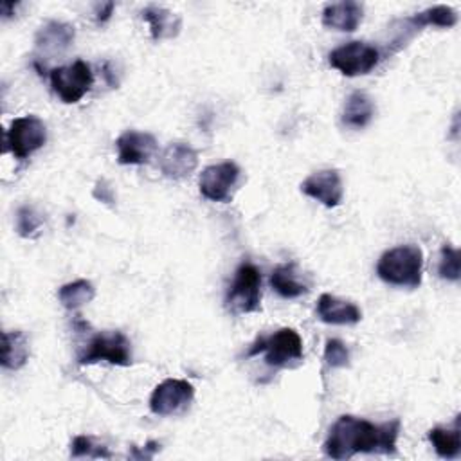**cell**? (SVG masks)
Masks as SVG:
<instances>
[{"mask_svg":"<svg viewBox=\"0 0 461 461\" xmlns=\"http://www.w3.org/2000/svg\"><path fill=\"white\" fill-rule=\"evenodd\" d=\"M400 420L375 425L367 420L344 414L330 427L324 452L331 459H349L355 454H394Z\"/></svg>","mask_w":461,"mask_h":461,"instance_id":"cell-1","label":"cell"},{"mask_svg":"<svg viewBox=\"0 0 461 461\" xmlns=\"http://www.w3.org/2000/svg\"><path fill=\"white\" fill-rule=\"evenodd\" d=\"M423 272V252L418 245H398L385 250L378 263L376 274L382 281L394 286L418 288Z\"/></svg>","mask_w":461,"mask_h":461,"instance_id":"cell-2","label":"cell"},{"mask_svg":"<svg viewBox=\"0 0 461 461\" xmlns=\"http://www.w3.org/2000/svg\"><path fill=\"white\" fill-rule=\"evenodd\" d=\"M261 274L250 261L241 263L227 292V306L234 313H252L259 310L261 301Z\"/></svg>","mask_w":461,"mask_h":461,"instance_id":"cell-3","label":"cell"},{"mask_svg":"<svg viewBox=\"0 0 461 461\" xmlns=\"http://www.w3.org/2000/svg\"><path fill=\"white\" fill-rule=\"evenodd\" d=\"M130 340L122 331H99L95 333L86 348L77 355V364H94L106 360L115 366L131 364V348Z\"/></svg>","mask_w":461,"mask_h":461,"instance_id":"cell-4","label":"cell"},{"mask_svg":"<svg viewBox=\"0 0 461 461\" xmlns=\"http://www.w3.org/2000/svg\"><path fill=\"white\" fill-rule=\"evenodd\" d=\"M47 140V128L36 115H23L11 121L5 130L4 149L11 151L16 158L23 160L40 149Z\"/></svg>","mask_w":461,"mask_h":461,"instance_id":"cell-5","label":"cell"},{"mask_svg":"<svg viewBox=\"0 0 461 461\" xmlns=\"http://www.w3.org/2000/svg\"><path fill=\"white\" fill-rule=\"evenodd\" d=\"M49 77L52 90L67 104L79 103L94 85L92 68L83 59H76L70 65L52 68L49 72Z\"/></svg>","mask_w":461,"mask_h":461,"instance_id":"cell-6","label":"cell"},{"mask_svg":"<svg viewBox=\"0 0 461 461\" xmlns=\"http://www.w3.org/2000/svg\"><path fill=\"white\" fill-rule=\"evenodd\" d=\"M265 351V362L281 367L292 360L303 358V340L294 328H281L268 337H259L249 349V357Z\"/></svg>","mask_w":461,"mask_h":461,"instance_id":"cell-7","label":"cell"},{"mask_svg":"<svg viewBox=\"0 0 461 461\" xmlns=\"http://www.w3.org/2000/svg\"><path fill=\"white\" fill-rule=\"evenodd\" d=\"M378 59H380L378 49L366 41H348L333 49L328 56L330 65L348 77L364 76L371 72L376 67Z\"/></svg>","mask_w":461,"mask_h":461,"instance_id":"cell-8","label":"cell"},{"mask_svg":"<svg viewBox=\"0 0 461 461\" xmlns=\"http://www.w3.org/2000/svg\"><path fill=\"white\" fill-rule=\"evenodd\" d=\"M194 396V387L182 378H167L160 382L151 396L149 409L157 416H169L184 411Z\"/></svg>","mask_w":461,"mask_h":461,"instance_id":"cell-9","label":"cell"},{"mask_svg":"<svg viewBox=\"0 0 461 461\" xmlns=\"http://www.w3.org/2000/svg\"><path fill=\"white\" fill-rule=\"evenodd\" d=\"M240 167L232 160L207 166L198 178V187L203 198L211 202H229L232 187L238 184Z\"/></svg>","mask_w":461,"mask_h":461,"instance_id":"cell-10","label":"cell"},{"mask_svg":"<svg viewBox=\"0 0 461 461\" xmlns=\"http://www.w3.org/2000/svg\"><path fill=\"white\" fill-rule=\"evenodd\" d=\"M117 160L122 166H140L148 164L157 151V139L148 131L128 130L121 133L115 140Z\"/></svg>","mask_w":461,"mask_h":461,"instance_id":"cell-11","label":"cell"},{"mask_svg":"<svg viewBox=\"0 0 461 461\" xmlns=\"http://www.w3.org/2000/svg\"><path fill=\"white\" fill-rule=\"evenodd\" d=\"M301 191L306 196L321 202L324 207H337L344 194L342 180L337 169H321L312 173L306 180H303Z\"/></svg>","mask_w":461,"mask_h":461,"instance_id":"cell-12","label":"cell"},{"mask_svg":"<svg viewBox=\"0 0 461 461\" xmlns=\"http://www.w3.org/2000/svg\"><path fill=\"white\" fill-rule=\"evenodd\" d=\"M158 166L166 178L180 180L194 173L198 166V153L185 142H171L164 148Z\"/></svg>","mask_w":461,"mask_h":461,"instance_id":"cell-13","label":"cell"},{"mask_svg":"<svg viewBox=\"0 0 461 461\" xmlns=\"http://www.w3.org/2000/svg\"><path fill=\"white\" fill-rule=\"evenodd\" d=\"M76 31L74 25L67 23V22H58V20H50L45 25L40 27V31L36 32V50L40 52V56L50 59L56 54H61L65 49H68V45L74 41Z\"/></svg>","mask_w":461,"mask_h":461,"instance_id":"cell-14","label":"cell"},{"mask_svg":"<svg viewBox=\"0 0 461 461\" xmlns=\"http://www.w3.org/2000/svg\"><path fill=\"white\" fill-rule=\"evenodd\" d=\"M364 16V7L358 2H333L322 9V25L328 29L351 32L358 27Z\"/></svg>","mask_w":461,"mask_h":461,"instance_id":"cell-15","label":"cell"},{"mask_svg":"<svg viewBox=\"0 0 461 461\" xmlns=\"http://www.w3.org/2000/svg\"><path fill=\"white\" fill-rule=\"evenodd\" d=\"M317 315L326 324H357L362 319V312L355 303L342 301L331 294L319 297Z\"/></svg>","mask_w":461,"mask_h":461,"instance_id":"cell-16","label":"cell"},{"mask_svg":"<svg viewBox=\"0 0 461 461\" xmlns=\"http://www.w3.org/2000/svg\"><path fill=\"white\" fill-rule=\"evenodd\" d=\"M142 18L148 22L149 25V32L151 38L155 41L158 40H169L178 36L180 29H182V18L175 13H171L166 7H158V5H149L146 9H142Z\"/></svg>","mask_w":461,"mask_h":461,"instance_id":"cell-17","label":"cell"},{"mask_svg":"<svg viewBox=\"0 0 461 461\" xmlns=\"http://www.w3.org/2000/svg\"><path fill=\"white\" fill-rule=\"evenodd\" d=\"M375 115V104L373 99L362 92V90H355L349 94V97L344 103V110H342V122L349 128H364Z\"/></svg>","mask_w":461,"mask_h":461,"instance_id":"cell-18","label":"cell"},{"mask_svg":"<svg viewBox=\"0 0 461 461\" xmlns=\"http://www.w3.org/2000/svg\"><path fill=\"white\" fill-rule=\"evenodd\" d=\"M429 441L432 443L436 454L443 459H456L461 454V425L459 416H456L454 425L434 427L429 430Z\"/></svg>","mask_w":461,"mask_h":461,"instance_id":"cell-19","label":"cell"},{"mask_svg":"<svg viewBox=\"0 0 461 461\" xmlns=\"http://www.w3.org/2000/svg\"><path fill=\"white\" fill-rule=\"evenodd\" d=\"M29 358V340L23 331L2 333V366L5 369H20Z\"/></svg>","mask_w":461,"mask_h":461,"instance_id":"cell-20","label":"cell"},{"mask_svg":"<svg viewBox=\"0 0 461 461\" xmlns=\"http://www.w3.org/2000/svg\"><path fill=\"white\" fill-rule=\"evenodd\" d=\"M403 23L407 25L409 31L416 32L427 25H434V27H454L457 23V13L448 7V5H434V7H429L421 13H416L409 18L403 20ZM403 29V31H407Z\"/></svg>","mask_w":461,"mask_h":461,"instance_id":"cell-21","label":"cell"},{"mask_svg":"<svg viewBox=\"0 0 461 461\" xmlns=\"http://www.w3.org/2000/svg\"><path fill=\"white\" fill-rule=\"evenodd\" d=\"M270 286L285 299H297L308 292L306 285L297 281L294 263L276 267L270 274Z\"/></svg>","mask_w":461,"mask_h":461,"instance_id":"cell-22","label":"cell"},{"mask_svg":"<svg viewBox=\"0 0 461 461\" xmlns=\"http://www.w3.org/2000/svg\"><path fill=\"white\" fill-rule=\"evenodd\" d=\"M95 295V288L86 279H76L72 283L63 285L58 290V299L67 310H76L88 304Z\"/></svg>","mask_w":461,"mask_h":461,"instance_id":"cell-23","label":"cell"},{"mask_svg":"<svg viewBox=\"0 0 461 461\" xmlns=\"http://www.w3.org/2000/svg\"><path fill=\"white\" fill-rule=\"evenodd\" d=\"M43 223V218L31 205H22L16 211V232L22 238H34Z\"/></svg>","mask_w":461,"mask_h":461,"instance_id":"cell-24","label":"cell"},{"mask_svg":"<svg viewBox=\"0 0 461 461\" xmlns=\"http://www.w3.org/2000/svg\"><path fill=\"white\" fill-rule=\"evenodd\" d=\"M438 274L447 281H459V250L445 243L439 250Z\"/></svg>","mask_w":461,"mask_h":461,"instance_id":"cell-25","label":"cell"},{"mask_svg":"<svg viewBox=\"0 0 461 461\" xmlns=\"http://www.w3.org/2000/svg\"><path fill=\"white\" fill-rule=\"evenodd\" d=\"M70 454L74 457H112V454L99 445H94L92 438L88 436H76L70 443Z\"/></svg>","mask_w":461,"mask_h":461,"instance_id":"cell-26","label":"cell"},{"mask_svg":"<svg viewBox=\"0 0 461 461\" xmlns=\"http://www.w3.org/2000/svg\"><path fill=\"white\" fill-rule=\"evenodd\" d=\"M324 360L330 367L349 366V349L339 339H328L324 346Z\"/></svg>","mask_w":461,"mask_h":461,"instance_id":"cell-27","label":"cell"},{"mask_svg":"<svg viewBox=\"0 0 461 461\" xmlns=\"http://www.w3.org/2000/svg\"><path fill=\"white\" fill-rule=\"evenodd\" d=\"M92 194H94V198H97V200H101V202H104V203H108V205H113V202H115L113 191H112V187H110L104 180H99V182L95 184Z\"/></svg>","mask_w":461,"mask_h":461,"instance_id":"cell-28","label":"cell"},{"mask_svg":"<svg viewBox=\"0 0 461 461\" xmlns=\"http://www.w3.org/2000/svg\"><path fill=\"white\" fill-rule=\"evenodd\" d=\"M158 443L157 441H148L146 443V447L144 448H139V447H133V450H131V457H135V459H151L153 456H155V452L158 450Z\"/></svg>","mask_w":461,"mask_h":461,"instance_id":"cell-29","label":"cell"},{"mask_svg":"<svg viewBox=\"0 0 461 461\" xmlns=\"http://www.w3.org/2000/svg\"><path fill=\"white\" fill-rule=\"evenodd\" d=\"M113 11V2H106V4H101L97 5V11H95V20L97 22H106L110 18Z\"/></svg>","mask_w":461,"mask_h":461,"instance_id":"cell-30","label":"cell"}]
</instances>
